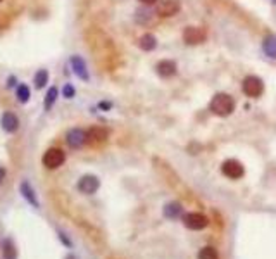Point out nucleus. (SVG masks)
Listing matches in <instances>:
<instances>
[{
    "mask_svg": "<svg viewBox=\"0 0 276 259\" xmlns=\"http://www.w3.org/2000/svg\"><path fill=\"white\" fill-rule=\"evenodd\" d=\"M179 4L178 0H157L156 4V12L161 18H169V16L178 14Z\"/></svg>",
    "mask_w": 276,
    "mask_h": 259,
    "instance_id": "9b49d317",
    "label": "nucleus"
},
{
    "mask_svg": "<svg viewBox=\"0 0 276 259\" xmlns=\"http://www.w3.org/2000/svg\"><path fill=\"white\" fill-rule=\"evenodd\" d=\"M156 71H157L159 76H162V78H171V76H174V74H176L178 68H176V64H174L173 61L164 59V61L157 62Z\"/></svg>",
    "mask_w": 276,
    "mask_h": 259,
    "instance_id": "2eb2a0df",
    "label": "nucleus"
},
{
    "mask_svg": "<svg viewBox=\"0 0 276 259\" xmlns=\"http://www.w3.org/2000/svg\"><path fill=\"white\" fill-rule=\"evenodd\" d=\"M0 250H2V259H18V249L11 237L0 242Z\"/></svg>",
    "mask_w": 276,
    "mask_h": 259,
    "instance_id": "dca6fc26",
    "label": "nucleus"
},
{
    "mask_svg": "<svg viewBox=\"0 0 276 259\" xmlns=\"http://www.w3.org/2000/svg\"><path fill=\"white\" fill-rule=\"evenodd\" d=\"M62 95H64L66 99H73L74 95H76V90H74V87L68 83V85H64V89H62Z\"/></svg>",
    "mask_w": 276,
    "mask_h": 259,
    "instance_id": "b1692460",
    "label": "nucleus"
},
{
    "mask_svg": "<svg viewBox=\"0 0 276 259\" xmlns=\"http://www.w3.org/2000/svg\"><path fill=\"white\" fill-rule=\"evenodd\" d=\"M19 118L11 111H4L0 116V126L6 133H16L19 130Z\"/></svg>",
    "mask_w": 276,
    "mask_h": 259,
    "instance_id": "f8f14e48",
    "label": "nucleus"
},
{
    "mask_svg": "<svg viewBox=\"0 0 276 259\" xmlns=\"http://www.w3.org/2000/svg\"><path fill=\"white\" fill-rule=\"evenodd\" d=\"M57 97H59V90H57V87H50V89L47 90V95H45V100H43V109L45 111L52 109V106L56 104Z\"/></svg>",
    "mask_w": 276,
    "mask_h": 259,
    "instance_id": "412c9836",
    "label": "nucleus"
},
{
    "mask_svg": "<svg viewBox=\"0 0 276 259\" xmlns=\"http://www.w3.org/2000/svg\"><path fill=\"white\" fill-rule=\"evenodd\" d=\"M6 175H7V169L4 168V166H0V185H2L4 180H6Z\"/></svg>",
    "mask_w": 276,
    "mask_h": 259,
    "instance_id": "bb28decb",
    "label": "nucleus"
},
{
    "mask_svg": "<svg viewBox=\"0 0 276 259\" xmlns=\"http://www.w3.org/2000/svg\"><path fill=\"white\" fill-rule=\"evenodd\" d=\"M2 2H4V0H0V4H2Z\"/></svg>",
    "mask_w": 276,
    "mask_h": 259,
    "instance_id": "7c9ffc66",
    "label": "nucleus"
},
{
    "mask_svg": "<svg viewBox=\"0 0 276 259\" xmlns=\"http://www.w3.org/2000/svg\"><path fill=\"white\" fill-rule=\"evenodd\" d=\"M183 225L192 232H200V230L209 227V218L202 212H185L183 214Z\"/></svg>",
    "mask_w": 276,
    "mask_h": 259,
    "instance_id": "7ed1b4c3",
    "label": "nucleus"
},
{
    "mask_svg": "<svg viewBox=\"0 0 276 259\" xmlns=\"http://www.w3.org/2000/svg\"><path fill=\"white\" fill-rule=\"evenodd\" d=\"M57 237H59L61 242L66 245V247H73V242H71V240L68 239V235H66L64 232H61V230H59V232H57Z\"/></svg>",
    "mask_w": 276,
    "mask_h": 259,
    "instance_id": "393cba45",
    "label": "nucleus"
},
{
    "mask_svg": "<svg viewBox=\"0 0 276 259\" xmlns=\"http://www.w3.org/2000/svg\"><path fill=\"white\" fill-rule=\"evenodd\" d=\"M19 194L23 195V199L26 200L30 206H33L35 209H38L40 207V200H38V195H36L35 189H33V185L28 180H23L19 185Z\"/></svg>",
    "mask_w": 276,
    "mask_h": 259,
    "instance_id": "9d476101",
    "label": "nucleus"
},
{
    "mask_svg": "<svg viewBox=\"0 0 276 259\" xmlns=\"http://www.w3.org/2000/svg\"><path fill=\"white\" fill-rule=\"evenodd\" d=\"M33 83H35L36 89H43L45 85L49 83V71L47 69H38L35 73V78H33Z\"/></svg>",
    "mask_w": 276,
    "mask_h": 259,
    "instance_id": "4be33fe9",
    "label": "nucleus"
},
{
    "mask_svg": "<svg viewBox=\"0 0 276 259\" xmlns=\"http://www.w3.org/2000/svg\"><path fill=\"white\" fill-rule=\"evenodd\" d=\"M66 259H78V257L74 256V254H68V256H66Z\"/></svg>",
    "mask_w": 276,
    "mask_h": 259,
    "instance_id": "c756f323",
    "label": "nucleus"
},
{
    "mask_svg": "<svg viewBox=\"0 0 276 259\" xmlns=\"http://www.w3.org/2000/svg\"><path fill=\"white\" fill-rule=\"evenodd\" d=\"M138 47H140L142 50H145V52H152V50L157 47L156 36L150 35V33H145V35H142L140 40H138Z\"/></svg>",
    "mask_w": 276,
    "mask_h": 259,
    "instance_id": "f3484780",
    "label": "nucleus"
},
{
    "mask_svg": "<svg viewBox=\"0 0 276 259\" xmlns=\"http://www.w3.org/2000/svg\"><path fill=\"white\" fill-rule=\"evenodd\" d=\"M221 171H223L224 177H228V178H232V180L242 178V177H244V173H245V169H244V166H242V162L237 161V159L224 161L223 166H221Z\"/></svg>",
    "mask_w": 276,
    "mask_h": 259,
    "instance_id": "1a4fd4ad",
    "label": "nucleus"
},
{
    "mask_svg": "<svg viewBox=\"0 0 276 259\" xmlns=\"http://www.w3.org/2000/svg\"><path fill=\"white\" fill-rule=\"evenodd\" d=\"M262 50L267 57L276 59V36L274 35H267L264 41H262Z\"/></svg>",
    "mask_w": 276,
    "mask_h": 259,
    "instance_id": "6ab92c4d",
    "label": "nucleus"
},
{
    "mask_svg": "<svg viewBox=\"0 0 276 259\" xmlns=\"http://www.w3.org/2000/svg\"><path fill=\"white\" fill-rule=\"evenodd\" d=\"M183 214V207L179 202H168L164 206V216L169 220H176Z\"/></svg>",
    "mask_w": 276,
    "mask_h": 259,
    "instance_id": "a211bd4d",
    "label": "nucleus"
},
{
    "mask_svg": "<svg viewBox=\"0 0 276 259\" xmlns=\"http://www.w3.org/2000/svg\"><path fill=\"white\" fill-rule=\"evenodd\" d=\"M66 144L69 145L71 149H81L86 142V130L81 128H71L68 133H66Z\"/></svg>",
    "mask_w": 276,
    "mask_h": 259,
    "instance_id": "423d86ee",
    "label": "nucleus"
},
{
    "mask_svg": "<svg viewBox=\"0 0 276 259\" xmlns=\"http://www.w3.org/2000/svg\"><path fill=\"white\" fill-rule=\"evenodd\" d=\"M140 2L144 4V6H156L157 0H140Z\"/></svg>",
    "mask_w": 276,
    "mask_h": 259,
    "instance_id": "cd10ccee",
    "label": "nucleus"
},
{
    "mask_svg": "<svg viewBox=\"0 0 276 259\" xmlns=\"http://www.w3.org/2000/svg\"><path fill=\"white\" fill-rule=\"evenodd\" d=\"M242 90L247 97H261L264 92V83L257 76H247L242 83Z\"/></svg>",
    "mask_w": 276,
    "mask_h": 259,
    "instance_id": "20e7f679",
    "label": "nucleus"
},
{
    "mask_svg": "<svg viewBox=\"0 0 276 259\" xmlns=\"http://www.w3.org/2000/svg\"><path fill=\"white\" fill-rule=\"evenodd\" d=\"M19 83H18V78L16 76H9V80H7V89L9 90H12V89H16Z\"/></svg>",
    "mask_w": 276,
    "mask_h": 259,
    "instance_id": "a878e982",
    "label": "nucleus"
},
{
    "mask_svg": "<svg viewBox=\"0 0 276 259\" xmlns=\"http://www.w3.org/2000/svg\"><path fill=\"white\" fill-rule=\"evenodd\" d=\"M109 139V130L104 126H91L86 130V142L91 145L104 144Z\"/></svg>",
    "mask_w": 276,
    "mask_h": 259,
    "instance_id": "ddd939ff",
    "label": "nucleus"
},
{
    "mask_svg": "<svg viewBox=\"0 0 276 259\" xmlns=\"http://www.w3.org/2000/svg\"><path fill=\"white\" fill-rule=\"evenodd\" d=\"M156 11L150 9V6H145V7H138L135 11V23L138 26H144V28H149L156 23Z\"/></svg>",
    "mask_w": 276,
    "mask_h": 259,
    "instance_id": "0eeeda50",
    "label": "nucleus"
},
{
    "mask_svg": "<svg viewBox=\"0 0 276 259\" xmlns=\"http://www.w3.org/2000/svg\"><path fill=\"white\" fill-rule=\"evenodd\" d=\"M209 109H211L212 114L224 118V116H229L235 111V100H233V97H229L228 94H216L212 97L211 104H209Z\"/></svg>",
    "mask_w": 276,
    "mask_h": 259,
    "instance_id": "f257e3e1",
    "label": "nucleus"
},
{
    "mask_svg": "<svg viewBox=\"0 0 276 259\" xmlns=\"http://www.w3.org/2000/svg\"><path fill=\"white\" fill-rule=\"evenodd\" d=\"M69 64L73 68V73L76 74L79 80L83 81H88L90 80V74H88V69H86V62L81 59L79 56H73L69 59Z\"/></svg>",
    "mask_w": 276,
    "mask_h": 259,
    "instance_id": "4468645a",
    "label": "nucleus"
},
{
    "mask_svg": "<svg viewBox=\"0 0 276 259\" xmlns=\"http://www.w3.org/2000/svg\"><path fill=\"white\" fill-rule=\"evenodd\" d=\"M207 38V31L206 28H197V26H188L183 31V40L187 41L188 45H197L206 41Z\"/></svg>",
    "mask_w": 276,
    "mask_h": 259,
    "instance_id": "6e6552de",
    "label": "nucleus"
},
{
    "mask_svg": "<svg viewBox=\"0 0 276 259\" xmlns=\"http://www.w3.org/2000/svg\"><path fill=\"white\" fill-rule=\"evenodd\" d=\"M99 107H100V109H111V104H109V102H100Z\"/></svg>",
    "mask_w": 276,
    "mask_h": 259,
    "instance_id": "c85d7f7f",
    "label": "nucleus"
},
{
    "mask_svg": "<svg viewBox=\"0 0 276 259\" xmlns=\"http://www.w3.org/2000/svg\"><path fill=\"white\" fill-rule=\"evenodd\" d=\"M78 190L85 195H94L100 189V180L95 175H83L78 180Z\"/></svg>",
    "mask_w": 276,
    "mask_h": 259,
    "instance_id": "39448f33",
    "label": "nucleus"
},
{
    "mask_svg": "<svg viewBox=\"0 0 276 259\" xmlns=\"http://www.w3.org/2000/svg\"><path fill=\"white\" fill-rule=\"evenodd\" d=\"M197 259H219V254H217V250L214 247H211V245H207V247L200 249Z\"/></svg>",
    "mask_w": 276,
    "mask_h": 259,
    "instance_id": "5701e85b",
    "label": "nucleus"
},
{
    "mask_svg": "<svg viewBox=\"0 0 276 259\" xmlns=\"http://www.w3.org/2000/svg\"><path fill=\"white\" fill-rule=\"evenodd\" d=\"M66 161V154L62 149H57V147H50L47 152L43 154L41 157V162L47 169H57L64 164Z\"/></svg>",
    "mask_w": 276,
    "mask_h": 259,
    "instance_id": "f03ea898",
    "label": "nucleus"
},
{
    "mask_svg": "<svg viewBox=\"0 0 276 259\" xmlns=\"http://www.w3.org/2000/svg\"><path fill=\"white\" fill-rule=\"evenodd\" d=\"M16 99H18L19 104H28L31 99V90L28 85H24V83H19L18 87H16Z\"/></svg>",
    "mask_w": 276,
    "mask_h": 259,
    "instance_id": "aec40b11",
    "label": "nucleus"
}]
</instances>
